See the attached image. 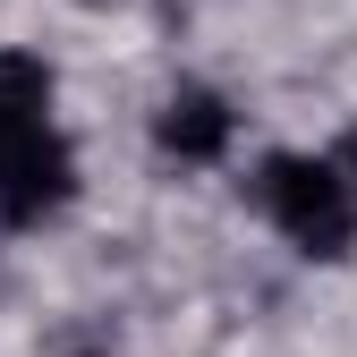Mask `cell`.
I'll return each mask as SVG.
<instances>
[{
    "label": "cell",
    "mask_w": 357,
    "mask_h": 357,
    "mask_svg": "<svg viewBox=\"0 0 357 357\" xmlns=\"http://www.w3.org/2000/svg\"><path fill=\"white\" fill-rule=\"evenodd\" d=\"M264 213L298 255H349L357 247V188L324 153H273L264 162Z\"/></svg>",
    "instance_id": "obj_1"
},
{
    "label": "cell",
    "mask_w": 357,
    "mask_h": 357,
    "mask_svg": "<svg viewBox=\"0 0 357 357\" xmlns=\"http://www.w3.org/2000/svg\"><path fill=\"white\" fill-rule=\"evenodd\" d=\"M77 188V162L60 145V128H17V137H0V221L9 230H34V221H52Z\"/></svg>",
    "instance_id": "obj_2"
},
{
    "label": "cell",
    "mask_w": 357,
    "mask_h": 357,
    "mask_svg": "<svg viewBox=\"0 0 357 357\" xmlns=\"http://www.w3.org/2000/svg\"><path fill=\"white\" fill-rule=\"evenodd\" d=\"M162 145H170L178 162H213L221 145H230V111H221V94L178 85V94L162 102Z\"/></svg>",
    "instance_id": "obj_3"
},
{
    "label": "cell",
    "mask_w": 357,
    "mask_h": 357,
    "mask_svg": "<svg viewBox=\"0 0 357 357\" xmlns=\"http://www.w3.org/2000/svg\"><path fill=\"white\" fill-rule=\"evenodd\" d=\"M52 119V68L26 60V52H0V137Z\"/></svg>",
    "instance_id": "obj_4"
},
{
    "label": "cell",
    "mask_w": 357,
    "mask_h": 357,
    "mask_svg": "<svg viewBox=\"0 0 357 357\" xmlns=\"http://www.w3.org/2000/svg\"><path fill=\"white\" fill-rule=\"evenodd\" d=\"M340 170H349V188H357V137H349V162H340Z\"/></svg>",
    "instance_id": "obj_5"
}]
</instances>
